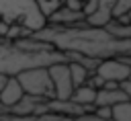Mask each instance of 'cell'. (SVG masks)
Masks as SVG:
<instances>
[{
  "instance_id": "d6986e66",
  "label": "cell",
  "mask_w": 131,
  "mask_h": 121,
  "mask_svg": "<svg viewBox=\"0 0 131 121\" xmlns=\"http://www.w3.org/2000/svg\"><path fill=\"white\" fill-rule=\"evenodd\" d=\"M0 115H8V109H4L2 105H0Z\"/></svg>"
},
{
  "instance_id": "30bf717a",
  "label": "cell",
  "mask_w": 131,
  "mask_h": 121,
  "mask_svg": "<svg viewBox=\"0 0 131 121\" xmlns=\"http://www.w3.org/2000/svg\"><path fill=\"white\" fill-rule=\"evenodd\" d=\"M94 98H96V90L90 88L88 84L74 88V92H72V96H70V100H72L74 105H78V107H82V109H90V111H94Z\"/></svg>"
},
{
  "instance_id": "ac0fdd59",
  "label": "cell",
  "mask_w": 131,
  "mask_h": 121,
  "mask_svg": "<svg viewBox=\"0 0 131 121\" xmlns=\"http://www.w3.org/2000/svg\"><path fill=\"white\" fill-rule=\"evenodd\" d=\"M8 27H10V25H8L6 21H2V18H0V39H6V33H8Z\"/></svg>"
},
{
  "instance_id": "2e32d148",
  "label": "cell",
  "mask_w": 131,
  "mask_h": 121,
  "mask_svg": "<svg viewBox=\"0 0 131 121\" xmlns=\"http://www.w3.org/2000/svg\"><path fill=\"white\" fill-rule=\"evenodd\" d=\"M61 6L68 10H74V12H82L84 0H61Z\"/></svg>"
},
{
  "instance_id": "6da1fadb",
  "label": "cell",
  "mask_w": 131,
  "mask_h": 121,
  "mask_svg": "<svg viewBox=\"0 0 131 121\" xmlns=\"http://www.w3.org/2000/svg\"><path fill=\"white\" fill-rule=\"evenodd\" d=\"M31 39L49 43L61 53L84 55L92 59H121L127 66L131 64V25H119L111 21L102 29L88 27L80 23L76 27H51L45 25L39 33H33Z\"/></svg>"
},
{
  "instance_id": "7c38bea8",
  "label": "cell",
  "mask_w": 131,
  "mask_h": 121,
  "mask_svg": "<svg viewBox=\"0 0 131 121\" xmlns=\"http://www.w3.org/2000/svg\"><path fill=\"white\" fill-rule=\"evenodd\" d=\"M111 121H131V100L111 107Z\"/></svg>"
},
{
  "instance_id": "8fae6325",
  "label": "cell",
  "mask_w": 131,
  "mask_h": 121,
  "mask_svg": "<svg viewBox=\"0 0 131 121\" xmlns=\"http://www.w3.org/2000/svg\"><path fill=\"white\" fill-rule=\"evenodd\" d=\"M68 70H70V78H72L74 88L84 86L86 80H88V76L92 74V72H88V70H86L82 64H78V62H70V64H68Z\"/></svg>"
},
{
  "instance_id": "ba28073f",
  "label": "cell",
  "mask_w": 131,
  "mask_h": 121,
  "mask_svg": "<svg viewBox=\"0 0 131 121\" xmlns=\"http://www.w3.org/2000/svg\"><path fill=\"white\" fill-rule=\"evenodd\" d=\"M80 23H84V14L68 10L63 6H59L55 12H51L47 16V25H51V27H76Z\"/></svg>"
},
{
  "instance_id": "4fadbf2b",
  "label": "cell",
  "mask_w": 131,
  "mask_h": 121,
  "mask_svg": "<svg viewBox=\"0 0 131 121\" xmlns=\"http://www.w3.org/2000/svg\"><path fill=\"white\" fill-rule=\"evenodd\" d=\"M33 2L39 6V10H41V14H43L45 18L61 6V0H33Z\"/></svg>"
},
{
  "instance_id": "ffe728a7",
  "label": "cell",
  "mask_w": 131,
  "mask_h": 121,
  "mask_svg": "<svg viewBox=\"0 0 131 121\" xmlns=\"http://www.w3.org/2000/svg\"><path fill=\"white\" fill-rule=\"evenodd\" d=\"M4 82H6V76H2V74H0V88L4 86Z\"/></svg>"
},
{
  "instance_id": "5bb4252c",
  "label": "cell",
  "mask_w": 131,
  "mask_h": 121,
  "mask_svg": "<svg viewBox=\"0 0 131 121\" xmlns=\"http://www.w3.org/2000/svg\"><path fill=\"white\" fill-rule=\"evenodd\" d=\"M129 10H131V0H115V4H113V10H111V14H113V21H117V18L125 16Z\"/></svg>"
},
{
  "instance_id": "7a4b0ae2",
  "label": "cell",
  "mask_w": 131,
  "mask_h": 121,
  "mask_svg": "<svg viewBox=\"0 0 131 121\" xmlns=\"http://www.w3.org/2000/svg\"><path fill=\"white\" fill-rule=\"evenodd\" d=\"M0 18L8 25H20L31 35L47 25V18L33 0H0Z\"/></svg>"
},
{
  "instance_id": "3957f363",
  "label": "cell",
  "mask_w": 131,
  "mask_h": 121,
  "mask_svg": "<svg viewBox=\"0 0 131 121\" xmlns=\"http://www.w3.org/2000/svg\"><path fill=\"white\" fill-rule=\"evenodd\" d=\"M14 78L18 80L25 94L47 98V100L53 98V84H51L47 68H31V70H25V72L16 74Z\"/></svg>"
},
{
  "instance_id": "5b68a950",
  "label": "cell",
  "mask_w": 131,
  "mask_h": 121,
  "mask_svg": "<svg viewBox=\"0 0 131 121\" xmlns=\"http://www.w3.org/2000/svg\"><path fill=\"white\" fill-rule=\"evenodd\" d=\"M96 76H100L104 82H115V84H121L125 82L127 78H131V66H127L125 62L121 59H100L96 70H94Z\"/></svg>"
},
{
  "instance_id": "e0dca14e",
  "label": "cell",
  "mask_w": 131,
  "mask_h": 121,
  "mask_svg": "<svg viewBox=\"0 0 131 121\" xmlns=\"http://www.w3.org/2000/svg\"><path fill=\"white\" fill-rule=\"evenodd\" d=\"M119 88H121V90L125 92V96L131 100V78H127L125 82H121V84H119Z\"/></svg>"
},
{
  "instance_id": "277c9868",
  "label": "cell",
  "mask_w": 131,
  "mask_h": 121,
  "mask_svg": "<svg viewBox=\"0 0 131 121\" xmlns=\"http://www.w3.org/2000/svg\"><path fill=\"white\" fill-rule=\"evenodd\" d=\"M51 84H53V98L55 100H70L72 92H74V84L70 78V70L68 64H53L47 68Z\"/></svg>"
},
{
  "instance_id": "9a60e30c",
  "label": "cell",
  "mask_w": 131,
  "mask_h": 121,
  "mask_svg": "<svg viewBox=\"0 0 131 121\" xmlns=\"http://www.w3.org/2000/svg\"><path fill=\"white\" fill-rule=\"evenodd\" d=\"M92 115L100 121H111V107H94Z\"/></svg>"
},
{
  "instance_id": "52a82bcc",
  "label": "cell",
  "mask_w": 131,
  "mask_h": 121,
  "mask_svg": "<svg viewBox=\"0 0 131 121\" xmlns=\"http://www.w3.org/2000/svg\"><path fill=\"white\" fill-rule=\"evenodd\" d=\"M113 4H115V0H96V10H94L84 23H86L88 27H94V29L106 27V25L113 21V14H111Z\"/></svg>"
},
{
  "instance_id": "8992f818",
  "label": "cell",
  "mask_w": 131,
  "mask_h": 121,
  "mask_svg": "<svg viewBox=\"0 0 131 121\" xmlns=\"http://www.w3.org/2000/svg\"><path fill=\"white\" fill-rule=\"evenodd\" d=\"M23 96H25V92H23L18 80H16L14 76H8L6 82H4V86L0 88V105H2L4 109L10 111V109H12Z\"/></svg>"
},
{
  "instance_id": "9c48e42d",
  "label": "cell",
  "mask_w": 131,
  "mask_h": 121,
  "mask_svg": "<svg viewBox=\"0 0 131 121\" xmlns=\"http://www.w3.org/2000/svg\"><path fill=\"white\" fill-rule=\"evenodd\" d=\"M123 100H129V98L125 96V92H123L121 88H113V90L100 88V90H96L94 107H115V105H119V103H123Z\"/></svg>"
}]
</instances>
